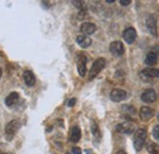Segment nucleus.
Returning <instances> with one entry per match:
<instances>
[{
    "label": "nucleus",
    "mask_w": 159,
    "mask_h": 154,
    "mask_svg": "<svg viewBox=\"0 0 159 154\" xmlns=\"http://www.w3.org/2000/svg\"><path fill=\"white\" fill-rule=\"evenodd\" d=\"M146 137H147V132L146 130L143 129H139L135 134L134 137V146H135V149L139 152L142 148H143V144H144V141H146Z\"/></svg>",
    "instance_id": "obj_1"
},
{
    "label": "nucleus",
    "mask_w": 159,
    "mask_h": 154,
    "mask_svg": "<svg viewBox=\"0 0 159 154\" xmlns=\"http://www.w3.org/2000/svg\"><path fill=\"white\" fill-rule=\"evenodd\" d=\"M21 124L19 120H11L6 126H5V135L7 139H11L14 136L17 134L19 129H20Z\"/></svg>",
    "instance_id": "obj_2"
},
{
    "label": "nucleus",
    "mask_w": 159,
    "mask_h": 154,
    "mask_svg": "<svg viewBox=\"0 0 159 154\" xmlns=\"http://www.w3.org/2000/svg\"><path fill=\"white\" fill-rule=\"evenodd\" d=\"M104 66H105V60L103 58L97 59V60L93 62V65H92V67H91V70H89V76H88V78H89V79L96 78V77L98 76V74L104 69Z\"/></svg>",
    "instance_id": "obj_3"
},
{
    "label": "nucleus",
    "mask_w": 159,
    "mask_h": 154,
    "mask_svg": "<svg viewBox=\"0 0 159 154\" xmlns=\"http://www.w3.org/2000/svg\"><path fill=\"white\" fill-rule=\"evenodd\" d=\"M76 62H77V70H79L80 76L83 77L86 75V71H87V69H86V62H87V57H86V54L79 53L77 57H76Z\"/></svg>",
    "instance_id": "obj_4"
},
{
    "label": "nucleus",
    "mask_w": 159,
    "mask_h": 154,
    "mask_svg": "<svg viewBox=\"0 0 159 154\" xmlns=\"http://www.w3.org/2000/svg\"><path fill=\"white\" fill-rule=\"evenodd\" d=\"M109 49H110V53H111V54H114L115 57H121V55L124 54V52H125L124 44H122L121 42H119V40L113 42V43L110 44Z\"/></svg>",
    "instance_id": "obj_5"
},
{
    "label": "nucleus",
    "mask_w": 159,
    "mask_h": 154,
    "mask_svg": "<svg viewBox=\"0 0 159 154\" xmlns=\"http://www.w3.org/2000/svg\"><path fill=\"white\" fill-rule=\"evenodd\" d=\"M126 97H127V93H126V91H124V89L115 88V89H113V91L110 92V99H111L113 102H116V103L122 102L124 99H126Z\"/></svg>",
    "instance_id": "obj_6"
},
{
    "label": "nucleus",
    "mask_w": 159,
    "mask_h": 154,
    "mask_svg": "<svg viewBox=\"0 0 159 154\" xmlns=\"http://www.w3.org/2000/svg\"><path fill=\"white\" fill-rule=\"evenodd\" d=\"M146 25H147V28L151 34H153L154 37H157V20L153 15H149L147 17V21H146Z\"/></svg>",
    "instance_id": "obj_7"
},
{
    "label": "nucleus",
    "mask_w": 159,
    "mask_h": 154,
    "mask_svg": "<svg viewBox=\"0 0 159 154\" xmlns=\"http://www.w3.org/2000/svg\"><path fill=\"white\" fill-rule=\"evenodd\" d=\"M122 37L125 39V42L126 43H134L135 42V39L137 37V33H136V29L135 28H132V27H129V28H126L125 31H124V34H122Z\"/></svg>",
    "instance_id": "obj_8"
},
{
    "label": "nucleus",
    "mask_w": 159,
    "mask_h": 154,
    "mask_svg": "<svg viewBox=\"0 0 159 154\" xmlns=\"http://www.w3.org/2000/svg\"><path fill=\"white\" fill-rule=\"evenodd\" d=\"M134 130H135V127H134V125L130 124V122H121V124H119V125L116 126V131L120 132V134H126V135H129V134H132Z\"/></svg>",
    "instance_id": "obj_9"
},
{
    "label": "nucleus",
    "mask_w": 159,
    "mask_h": 154,
    "mask_svg": "<svg viewBox=\"0 0 159 154\" xmlns=\"http://www.w3.org/2000/svg\"><path fill=\"white\" fill-rule=\"evenodd\" d=\"M141 99H142L143 102H146V103H153V102L157 99V94H156V92H154L153 89L148 88V89H146V91L142 93Z\"/></svg>",
    "instance_id": "obj_10"
},
{
    "label": "nucleus",
    "mask_w": 159,
    "mask_h": 154,
    "mask_svg": "<svg viewBox=\"0 0 159 154\" xmlns=\"http://www.w3.org/2000/svg\"><path fill=\"white\" fill-rule=\"evenodd\" d=\"M141 75L146 78H158L159 77V70L154 67H146L141 71Z\"/></svg>",
    "instance_id": "obj_11"
},
{
    "label": "nucleus",
    "mask_w": 159,
    "mask_h": 154,
    "mask_svg": "<svg viewBox=\"0 0 159 154\" xmlns=\"http://www.w3.org/2000/svg\"><path fill=\"white\" fill-rule=\"evenodd\" d=\"M96 28H97L96 25L92 23V22H84V23H82L81 27H80L81 32H82L83 34H86V36L94 33V32H96Z\"/></svg>",
    "instance_id": "obj_12"
},
{
    "label": "nucleus",
    "mask_w": 159,
    "mask_h": 154,
    "mask_svg": "<svg viewBox=\"0 0 159 154\" xmlns=\"http://www.w3.org/2000/svg\"><path fill=\"white\" fill-rule=\"evenodd\" d=\"M23 81H25V83H26L28 87H32V86H34V83H36L34 75H33L31 71H25V72H23Z\"/></svg>",
    "instance_id": "obj_13"
},
{
    "label": "nucleus",
    "mask_w": 159,
    "mask_h": 154,
    "mask_svg": "<svg viewBox=\"0 0 159 154\" xmlns=\"http://www.w3.org/2000/svg\"><path fill=\"white\" fill-rule=\"evenodd\" d=\"M139 116L142 120H149L153 116V110L148 106H142L139 109Z\"/></svg>",
    "instance_id": "obj_14"
},
{
    "label": "nucleus",
    "mask_w": 159,
    "mask_h": 154,
    "mask_svg": "<svg viewBox=\"0 0 159 154\" xmlns=\"http://www.w3.org/2000/svg\"><path fill=\"white\" fill-rule=\"evenodd\" d=\"M76 42H77V44H79L80 47H82V48H88L92 44V39L89 38L88 36H79L76 38Z\"/></svg>",
    "instance_id": "obj_15"
},
{
    "label": "nucleus",
    "mask_w": 159,
    "mask_h": 154,
    "mask_svg": "<svg viewBox=\"0 0 159 154\" xmlns=\"http://www.w3.org/2000/svg\"><path fill=\"white\" fill-rule=\"evenodd\" d=\"M80 138H81V130H80L79 126H74L70 131V141L76 143L80 141Z\"/></svg>",
    "instance_id": "obj_16"
},
{
    "label": "nucleus",
    "mask_w": 159,
    "mask_h": 154,
    "mask_svg": "<svg viewBox=\"0 0 159 154\" xmlns=\"http://www.w3.org/2000/svg\"><path fill=\"white\" fill-rule=\"evenodd\" d=\"M19 93H16V92H12V93H10L9 96L6 97V99H5V104L7 105V106H12V105H15L17 102H19Z\"/></svg>",
    "instance_id": "obj_17"
},
{
    "label": "nucleus",
    "mask_w": 159,
    "mask_h": 154,
    "mask_svg": "<svg viewBox=\"0 0 159 154\" xmlns=\"http://www.w3.org/2000/svg\"><path fill=\"white\" fill-rule=\"evenodd\" d=\"M158 54L157 53H154L153 50L152 52H149L147 55H146V59H144V62L147 64V65H154L157 61H158Z\"/></svg>",
    "instance_id": "obj_18"
},
{
    "label": "nucleus",
    "mask_w": 159,
    "mask_h": 154,
    "mask_svg": "<svg viewBox=\"0 0 159 154\" xmlns=\"http://www.w3.org/2000/svg\"><path fill=\"white\" fill-rule=\"evenodd\" d=\"M147 149L151 154H159V144L157 143H148Z\"/></svg>",
    "instance_id": "obj_19"
},
{
    "label": "nucleus",
    "mask_w": 159,
    "mask_h": 154,
    "mask_svg": "<svg viewBox=\"0 0 159 154\" xmlns=\"http://www.w3.org/2000/svg\"><path fill=\"white\" fill-rule=\"evenodd\" d=\"M92 134L96 138H100V132H99V129H98V125L96 122L92 124Z\"/></svg>",
    "instance_id": "obj_20"
},
{
    "label": "nucleus",
    "mask_w": 159,
    "mask_h": 154,
    "mask_svg": "<svg viewBox=\"0 0 159 154\" xmlns=\"http://www.w3.org/2000/svg\"><path fill=\"white\" fill-rule=\"evenodd\" d=\"M152 135H153V137H154V138H156L157 141H159V126H158V125L153 127V131H152Z\"/></svg>",
    "instance_id": "obj_21"
},
{
    "label": "nucleus",
    "mask_w": 159,
    "mask_h": 154,
    "mask_svg": "<svg viewBox=\"0 0 159 154\" xmlns=\"http://www.w3.org/2000/svg\"><path fill=\"white\" fill-rule=\"evenodd\" d=\"M71 153L72 154H81L82 152H81V149H80L79 147H74V148L71 149Z\"/></svg>",
    "instance_id": "obj_22"
},
{
    "label": "nucleus",
    "mask_w": 159,
    "mask_h": 154,
    "mask_svg": "<svg viewBox=\"0 0 159 154\" xmlns=\"http://www.w3.org/2000/svg\"><path fill=\"white\" fill-rule=\"evenodd\" d=\"M120 4H121L122 6H127V5L131 4V1H130V0H120Z\"/></svg>",
    "instance_id": "obj_23"
},
{
    "label": "nucleus",
    "mask_w": 159,
    "mask_h": 154,
    "mask_svg": "<svg viewBox=\"0 0 159 154\" xmlns=\"http://www.w3.org/2000/svg\"><path fill=\"white\" fill-rule=\"evenodd\" d=\"M75 103H76V99H70L69 100V106H74Z\"/></svg>",
    "instance_id": "obj_24"
},
{
    "label": "nucleus",
    "mask_w": 159,
    "mask_h": 154,
    "mask_svg": "<svg viewBox=\"0 0 159 154\" xmlns=\"http://www.w3.org/2000/svg\"><path fill=\"white\" fill-rule=\"evenodd\" d=\"M116 154H126V153H125L124 151H119V152H118V153H116Z\"/></svg>",
    "instance_id": "obj_25"
},
{
    "label": "nucleus",
    "mask_w": 159,
    "mask_h": 154,
    "mask_svg": "<svg viewBox=\"0 0 159 154\" xmlns=\"http://www.w3.org/2000/svg\"><path fill=\"white\" fill-rule=\"evenodd\" d=\"M1 74H2V71H1V69H0V77H1Z\"/></svg>",
    "instance_id": "obj_26"
}]
</instances>
